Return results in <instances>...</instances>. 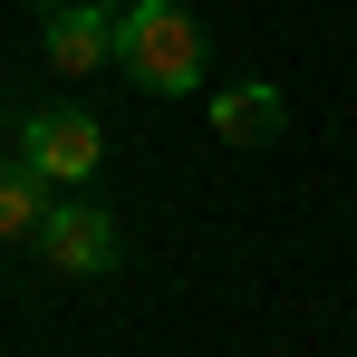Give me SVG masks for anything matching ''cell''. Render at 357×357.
<instances>
[{
	"instance_id": "3",
	"label": "cell",
	"mask_w": 357,
	"mask_h": 357,
	"mask_svg": "<svg viewBox=\"0 0 357 357\" xmlns=\"http://www.w3.org/2000/svg\"><path fill=\"white\" fill-rule=\"evenodd\" d=\"M39 261L68 271V280H97V271H116V222H107L97 203H49V222H39Z\"/></svg>"
},
{
	"instance_id": "7",
	"label": "cell",
	"mask_w": 357,
	"mask_h": 357,
	"mask_svg": "<svg viewBox=\"0 0 357 357\" xmlns=\"http://www.w3.org/2000/svg\"><path fill=\"white\" fill-rule=\"evenodd\" d=\"M39 10H49V0H39ZM97 10H126V0H97Z\"/></svg>"
},
{
	"instance_id": "1",
	"label": "cell",
	"mask_w": 357,
	"mask_h": 357,
	"mask_svg": "<svg viewBox=\"0 0 357 357\" xmlns=\"http://www.w3.org/2000/svg\"><path fill=\"white\" fill-rule=\"evenodd\" d=\"M116 68L135 87H155V97L203 87V29H193V10L183 0H126L116 10Z\"/></svg>"
},
{
	"instance_id": "2",
	"label": "cell",
	"mask_w": 357,
	"mask_h": 357,
	"mask_svg": "<svg viewBox=\"0 0 357 357\" xmlns=\"http://www.w3.org/2000/svg\"><path fill=\"white\" fill-rule=\"evenodd\" d=\"M10 145H20L49 183H87V174H97V155H107L97 116H77V107H39V116H20V126H10Z\"/></svg>"
},
{
	"instance_id": "4",
	"label": "cell",
	"mask_w": 357,
	"mask_h": 357,
	"mask_svg": "<svg viewBox=\"0 0 357 357\" xmlns=\"http://www.w3.org/2000/svg\"><path fill=\"white\" fill-rule=\"evenodd\" d=\"M116 59V10L97 0H49V68L59 77H87V68Z\"/></svg>"
},
{
	"instance_id": "6",
	"label": "cell",
	"mask_w": 357,
	"mask_h": 357,
	"mask_svg": "<svg viewBox=\"0 0 357 357\" xmlns=\"http://www.w3.org/2000/svg\"><path fill=\"white\" fill-rule=\"evenodd\" d=\"M203 116H213V135H222V145H271L290 107H280V87H222Z\"/></svg>"
},
{
	"instance_id": "5",
	"label": "cell",
	"mask_w": 357,
	"mask_h": 357,
	"mask_svg": "<svg viewBox=\"0 0 357 357\" xmlns=\"http://www.w3.org/2000/svg\"><path fill=\"white\" fill-rule=\"evenodd\" d=\"M49 203H59V183H49L20 145H10V155H0V241H39Z\"/></svg>"
}]
</instances>
